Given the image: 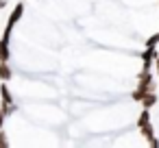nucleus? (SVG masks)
<instances>
[{"instance_id":"obj_1","label":"nucleus","mask_w":159,"mask_h":148,"mask_svg":"<svg viewBox=\"0 0 159 148\" xmlns=\"http://www.w3.org/2000/svg\"><path fill=\"white\" fill-rule=\"evenodd\" d=\"M0 98H2V109H5V113L11 115V113L16 111V105H13V96H11V92H9V87H7L5 81H2V85H0Z\"/></svg>"},{"instance_id":"obj_2","label":"nucleus","mask_w":159,"mask_h":148,"mask_svg":"<svg viewBox=\"0 0 159 148\" xmlns=\"http://www.w3.org/2000/svg\"><path fill=\"white\" fill-rule=\"evenodd\" d=\"M137 128L142 131V135L146 137V141H148L152 148H157V146H159V139L155 137V128H152V124H150V122H146V124H142V126H137Z\"/></svg>"},{"instance_id":"obj_3","label":"nucleus","mask_w":159,"mask_h":148,"mask_svg":"<svg viewBox=\"0 0 159 148\" xmlns=\"http://www.w3.org/2000/svg\"><path fill=\"white\" fill-rule=\"evenodd\" d=\"M13 78V68L9 65V61H0V81H11Z\"/></svg>"},{"instance_id":"obj_4","label":"nucleus","mask_w":159,"mask_h":148,"mask_svg":"<svg viewBox=\"0 0 159 148\" xmlns=\"http://www.w3.org/2000/svg\"><path fill=\"white\" fill-rule=\"evenodd\" d=\"M22 13H24V5H22V2H18V5H16V9H13V13H11V16H9V20H7V26H11V29H13V24L22 18Z\"/></svg>"},{"instance_id":"obj_5","label":"nucleus","mask_w":159,"mask_h":148,"mask_svg":"<svg viewBox=\"0 0 159 148\" xmlns=\"http://www.w3.org/2000/svg\"><path fill=\"white\" fill-rule=\"evenodd\" d=\"M155 105H157V94H155V92H148V94L142 98V107H144V109H152Z\"/></svg>"},{"instance_id":"obj_6","label":"nucleus","mask_w":159,"mask_h":148,"mask_svg":"<svg viewBox=\"0 0 159 148\" xmlns=\"http://www.w3.org/2000/svg\"><path fill=\"white\" fill-rule=\"evenodd\" d=\"M11 146V141H9V137H7V133L0 128V148H9Z\"/></svg>"},{"instance_id":"obj_7","label":"nucleus","mask_w":159,"mask_h":148,"mask_svg":"<svg viewBox=\"0 0 159 148\" xmlns=\"http://www.w3.org/2000/svg\"><path fill=\"white\" fill-rule=\"evenodd\" d=\"M157 44H159V33H155V35L146 42V46H157Z\"/></svg>"},{"instance_id":"obj_8","label":"nucleus","mask_w":159,"mask_h":148,"mask_svg":"<svg viewBox=\"0 0 159 148\" xmlns=\"http://www.w3.org/2000/svg\"><path fill=\"white\" fill-rule=\"evenodd\" d=\"M5 120H7V113H5V109H0V128L5 126Z\"/></svg>"},{"instance_id":"obj_9","label":"nucleus","mask_w":159,"mask_h":148,"mask_svg":"<svg viewBox=\"0 0 159 148\" xmlns=\"http://www.w3.org/2000/svg\"><path fill=\"white\" fill-rule=\"evenodd\" d=\"M5 7H7V0H0V11H2Z\"/></svg>"},{"instance_id":"obj_10","label":"nucleus","mask_w":159,"mask_h":148,"mask_svg":"<svg viewBox=\"0 0 159 148\" xmlns=\"http://www.w3.org/2000/svg\"><path fill=\"white\" fill-rule=\"evenodd\" d=\"M157 57H159V52H157Z\"/></svg>"}]
</instances>
